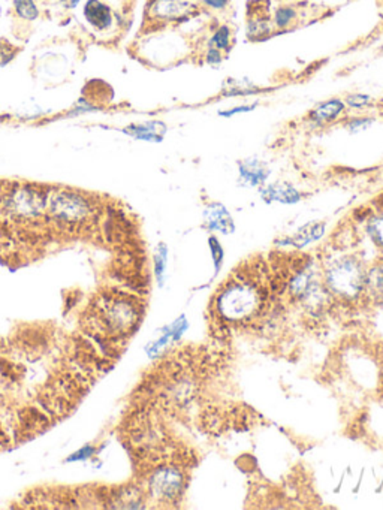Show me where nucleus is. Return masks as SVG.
<instances>
[{"label": "nucleus", "instance_id": "obj_7", "mask_svg": "<svg viewBox=\"0 0 383 510\" xmlns=\"http://www.w3.org/2000/svg\"><path fill=\"white\" fill-rule=\"evenodd\" d=\"M238 182L244 187H262L271 175L269 166L258 157H246L237 162Z\"/></svg>", "mask_w": 383, "mask_h": 510}, {"label": "nucleus", "instance_id": "obj_8", "mask_svg": "<svg viewBox=\"0 0 383 510\" xmlns=\"http://www.w3.org/2000/svg\"><path fill=\"white\" fill-rule=\"evenodd\" d=\"M204 226L210 232H217L222 235H231L235 232V222H233L228 209L220 202H210L205 205Z\"/></svg>", "mask_w": 383, "mask_h": 510}, {"label": "nucleus", "instance_id": "obj_6", "mask_svg": "<svg viewBox=\"0 0 383 510\" xmlns=\"http://www.w3.org/2000/svg\"><path fill=\"white\" fill-rule=\"evenodd\" d=\"M325 234H326V223L316 220L298 228L292 235H287V237L277 240L276 244L282 245V247H292L296 250H301L305 249L307 245L322 240L325 237Z\"/></svg>", "mask_w": 383, "mask_h": 510}, {"label": "nucleus", "instance_id": "obj_3", "mask_svg": "<svg viewBox=\"0 0 383 510\" xmlns=\"http://www.w3.org/2000/svg\"><path fill=\"white\" fill-rule=\"evenodd\" d=\"M46 213L62 228H75L95 216V205L78 192L54 191L46 196Z\"/></svg>", "mask_w": 383, "mask_h": 510}, {"label": "nucleus", "instance_id": "obj_5", "mask_svg": "<svg viewBox=\"0 0 383 510\" xmlns=\"http://www.w3.org/2000/svg\"><path fill=\"white\" fill-rule=\"evenodd\" d=\"M196 5L186 0H153L150 14L157 21L181 23L196 12Z\"/></svg>", "mask_w": 383, "mask_h": 510}, {"label": "nucleus", "instance_id": "obj_13", "mask_svg": "<svg viewBox=\"0 0 383 510\" xmlns=\"http://www.w3.org/2000/svg\"><path fill=\"white\" fill-rule=\"evenodd\" d=\"M260 91H262V89L251 82L250 80L228 78L222 84L220 94L223 98H249V96H255V94Z\"/></svg>", "mask_w": 383, "mask_h": 510}, {"label": "nucleus", "instance_id": "obj_12", "mask_svg": "<svg viewBox=\"0 0 383 510\" xmlns=\"http://www.w3.org/2000/svg\"><path fill=\"white\" fill-rule=\"evenodd\" d=\"M123 132L129 137L139 141H147V143H162L168 132V126L163 121L154 120L141 123V125H130L126 129H123Z\"/></svg>", "mask_w": 383, "mask_h": 510}, {"label": "nucleus", "instance_id": "obj_19", "mask_svg": "<svg viewBox=\"0 0 383 510\" xmlns=\"http://www.w3.org/2000/svg\"><path fill=\"white\" fill-rule=\"evenodd\" d=\"M166 267H168V247L165 243H161L157 245L156 253H154V274H156L159 285H162L163 283Z\"/></svg>", "mask_w": 383, "mask_h": 510}, {"label": "nucleus", "instance_id": "obj_17", "mask_svg": "<svg viewBox=\"0 0 383 510\" xmlns=\"http://www.w3.org/2000/svg\"><path fill=\"white\" fill-rule=\"evenodd\" d=\"M207 46L210 49H216L222 53H229L232 46V30L231 27L226 24L219 26L216 30L213 32L210 39L207 42Z\"/></svg>", "mask_w": 383, "mask_h": 510}, {"label": "nucleus", "instance_id": "obj_21", "mask_svg": "<svg viewBox=\"0 0 383 510\" xmlns=\"http://www.w3.org/2000/svg\"><path fill=\"white\" fill-rule=\"evenodd\" d=\"M208 247H210L213 265H214V276H217L222 270L223 259H225V250H223V245L216 235H210L208 237Z\"/></svg>", "mask_w": 383, "mask_h": 510}, {"label": "nucleus", "instance_id": "obj_14", "mask_svg": "<svg viewBox=\"0 0 383 510\" xmlns=\"http://www.w3.org/2000/svg\"><path fill=\"white\" fill-rule=\"evenodd\" d=\"M273 32V24L269 21L267 12H258V15H249L247 37L250 41H264Z\"/></svg>", "mask_w": 383, "mask_h": 510}, {"label": "nucleus", "instance_id": "obj_10", "mask_svg": "<svg viewBox=\"0 0 383 510\" xmlns=\"http://www.w3.org/2000/svg\"><path fill=\"white\" fill-rule=\"evenodd\" d=\"M346 108L348 107H346L344 100L332 98V99L317 103V105L312 108L310 112L307 114V120L317 126L331 125V123L337 121L344 114Z\"/></svg>", "mask_w": 383, "mask_h": 510}, {"label": "nucleus", "instance_id": "obj_20", "mask_svg": "<svg viewBox=\"0 0 383 510\" xmlns=\"http://www.w3.org/2000/svg\"><path fill=\"white\" fill-rule=\"evenodd\" d=\"M14 8L18 17L27 21H33L39 17V9L35 0H14Z\"/></svg>", "mask_w": 383, "mask_h": 510}, {"label": "nucleus", "instance_id": "obj_26", "mask_svg": "<svg viewBox=\"0 0 383 510\" xmlns=\"http://www.w3.org/2000/svg\"><path fill=\"white\" fill-rule=\"evenodd\" d=\"M201 3L213 11H223L228 8L229 0H201Z\"/></svg>", "mask_w": 383, "mask_h": 510}, {"label": "nucleus", "instance_id": "obj_11", "mask_svg": "<svg viewBox=\"0 0 383 510\" xmlns=\"http://www.w3.org/2000/svg\"><path fill=\"white\" fill-rule=\"evenodd\" d=\"M82 14L86 21L96 30H108L114 23L113 9L102 3L100 0H87V3L84 5Z\"/></svg>", "mask_w": 383, "mask_h": 510}, {"label": "nucleus", "instance_id": "obj_15", "mask_svg": "<svg viewBox=\"0 0 383 510\" xmlns=\"http://www.w3.org/2000/svg\"><path fill=\"white\" fill-rule=\"evenodd\" d=\"M366 298L373 302L383 301V268L382 267H373L367 270L364 299Z\"/></svg>", "mask_w": 383, "mask_h": 510}, {"label": "nucleus", "instance_id": "obj_1", "mask_svg": "<svg viewBox=\"0 0 383 510\" xmlns=\"http://www.w3.org/2000/svg\"><path fill=\"white\" fill-rule=\"evenodd\" d=\"M271 295L268 285L253 276H232L213 298V313L220 325H255L269 311Z\"/></svg>", "mask_w": 383, "mask_h": 510}, {"label": "nucleus", "instance_id": "obj_23", "mask_svg": "<svg viewBox=\"0 0 383 510\" xmlns=\"http://www.w3.org/2000/svg\"><path fill=\"white\" fill-rule=\"evenodd\" d=\"M344 103H346V107H350L353 109H362V108H367L371 105L373 98L364 93H353V94H348V96L344 98Z\"/></svg>", "mask_w": 383, "mask_h": 510}, {"label": "nucleus", "instance_id": "obj_9", "mask_svg": "<svg viewBox=\"0 0 383 510\" xmlns=\"http://www.w3.org/2000/svg\"><path fill=\"white\" fill-rule=\"evenodd\" d=\"M259 195L267 204L278 202L283 205H296L303 201L304 195L287 182H277L259 187Z\"/></svg>", "mask_w": 383, "mask_h": 510}, {"label": "nucleus", "instance_id": "obj_18", "mask_svg": "<svg viewBox=\"0 0 383 510\" xmlns=\"http://www.w3.org/2000/svg\"><path fill=\"white\" fill-rule=\"evenodd\" d=\"M296 20V9L294 6H280L276 9L273 21L274 26L277 27L278 30H286L289 26H292V23Z\"/></svg>", "mask_w": 383, "mask_h": 510}, {"label": "nucleus", "instance_id": "obj_24", "mask_svg": "<svg viewBox=\"0 0 383 510\" xmlns=\"http://www.w3.org/2000/svg\"><path fill=\"white\" fill-rule=\"evenodd\" d=\"M258 105H259L258 102H253V103H241V105H237V107H232V108H228V109H222V111L217 112V114L222 118H232V117H235V116L247 114V112L255 111L258 108Z\"/></svg>", "mask_w": 383, "mask_h": 510}, {"label": "nucleus", "instance_id": "obj_27", "mask_svg": "<svg viewBox=\"0 0 383 510\" xmlns=\"http://www.w3.org/2000/svg\"><path fill=\"white\" fill-rule=\"evenodd\" d=\"M60 2L66 8H75L81 2V0H60Z\"/></svg>", "mask_w": 383, "mask_h": 510}, {"label": "nucleus", "instance_id": "obj_2", "mask_svg": "<svg viewBox=\"0 0 383 510\" xmlns=\"http://www.w3.org/2000/svg\"><path fill=\"white\" fill-rule=\"evenodd\" d=\"M367 267L357 254H341L322 267V280L331 297L344 304L364 299Z\"/></svg>", "mask_w": 383, "mask_h": 510}, {"label": "nucleus", "instance_id": "obj_16", "mask_svg": "<svg viewBox=\"0 0 383 510\" xmlns=\"http://www.w3.org/2000/svg\"><path fill=\"white\" fill-rule=\"evenodd\" d=\"M366 223V234L377 249L383 250V211H373Z\"/></svg>", "mask_w": 383, "mask_h": 510}, {"label": "nucleus", "instance_id": "obj_4", "mask_svg": "<svg viewBox=\"0 0 383 510\" xmlns=\"http://www.w3.org/2000/svg\"><path fill=\"white\" fill-rule=\"evenodd\" d=\"M147 494L156 503L174 504L183 497L186 489L184 470L174 464L153 467L145 479Z\"/></svg>", "mask_w": 383, "mask_h": 510}, {"label": "nucleus", "instance_id": "obj_25", "mask_svg": "<svg viewBox=\"0 0 383 510\" xmlns=\"http://www.w3.org/2000/svg\"><path fill=\"white\" fill-rule=\"evenodd\" d=\"M204 62L210 66H219L223 62V53L207 46V50L204 53Z\"/></svg>", "mask_w": 383, "mask_h": 510}, {"label": "nucleus", "instance_id": "obj_22", "mask_svg": "<svg viewBox=\"0 0 383 510\" xmlns=\"http://www.w3.org/2000/svg\"><path fill=\"white\" fill-rule=\"evenodd\" d=\"M375 121L376 118L371 116H355V117H349L344 121V128L349 132V134L357 135L359 134V132L367 130L370 126H373V123Z\"/></svg>", "mask_w": 383, "mask_h": 510}]
</instances>
